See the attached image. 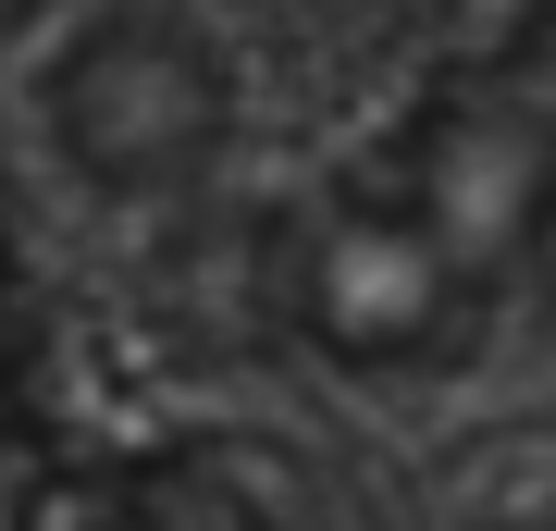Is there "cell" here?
I'll list each match as a JSON object with an SVG mask.
<instances>
[{
	"label": "cell",
	"instance_id": "obj_2",
	"mask_svg": "<svg viewBox=\"0 0 556 531\" xmlns=\"http://www.w3.org/2000/svg\"><path fill=\"white\" fill-rule=\"evenodd\" d=\"M223 124H236V87H223V50L186 13H149V0L100 13L50 62V149L112 198L186 186L223 149Z\"/></svg>",
	"mask_w": 556,
	"mask_h": 531
},
{
	"label": "cell",
	"instance_id": "obj_3",
	"mask_svg": "<svg viewBox=\"0 0 556 531\" xmlns=\"http://www.w3.org/2000/svg\"><path fill=\"white\" fill-rule=\"evenodd\" d=\"M13 371H25V321H13V273H0V445H13ZM25 519V482L0 470V531Z\"/></svg>",
	"mask_w": 556,
	"mask_h": 531
},
{
	"label": "cell",
	"instance_id": "obj_1",
	"mask_svg": "<svg viewBox=\"0 0 556 531\" xmlns=\"http://www.w3.org/2000/svg\"><path fill=\"white\" fill-rule=\"evenodd\" d=\"M556 236V0L408 99L285 223V321L346 371H433Z\"/></svg>",
	"mask_w": 556,
	"mask_h": 531
}]
</instances>
